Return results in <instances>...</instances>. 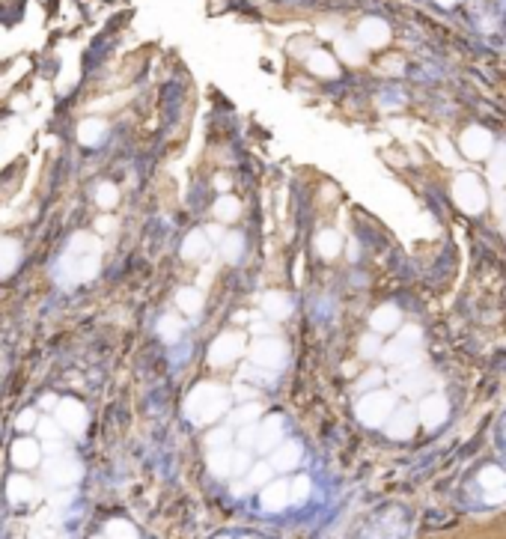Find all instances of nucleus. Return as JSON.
Segmentation results:
<instances>
[{
  "mask_svg": "<svg viewBox=\"0 0 506 539\" xmlns=\"http://www.w3.org/2000/svg\"><path fill=\"white\" fill-rule=\"evenodd\" d=\"M96 274H98V242L89 232L72 235L69 251L57 263V280L63 286H77L93 280Z\"/></svg>",
  "mask_w": 506,
  "mask_h": 539,
  "instance_id": "obj_1",
  "label": "nucleus"
},
{
  "mask_svg": "<svg viewBox=\"0 0 506 539\" xmlns=\"http://www.w3.org/2000/svg\"><path fill=\"white\" fill-rule=\"evenodd\" d=\"M223 408H227V390L218 387V385H200V387H194V394L188 399L191 420H197V423L211 420Z\"/></svg>",
  "mask_w": 506,
  "mask_h": 539,
  "instance_id": "obj_2",
  "label": "nucleus"
},
{
  "mask_svg": "<svg viewBox=\"0 0 506 539\" xmlns=\"http://www.w3.org/2000/svg\"><path fill=\"white\" fill-rule=\"evenodd\" d=\"M453 197H456L459 209H465L468 215H477V212L486 209V191H482L479 179H477V176H470V173H462V176L456 179Z\"/></svg>",
  "mask_w": 506,
  "mask_h": 539,
  "instance_id": "obj_3",
  "label": "nucleus"
},
{
  "mask_svg": "<svg viewBox=\"0 0 506 539\" xmlns=\"http://www.w3.org/2000/svg\"><path fill=\"white\" fill-rule=\"evenodd\" d=\"M286 361V346L280 337H260L253 343V364L265 369H280Z\"/></svg>",
  "mask_w": 506,
  "mask_h": 539,
  "instance_id": "obj_4",
  "label": "nucleus"
},
{
  "mask_svg": "<svg viewBox=\"0 0 506 539\" xmlns=\"http://www.w3.org/2000/svg\"><path fill=\"white\" fill-rule=\"evenodd\" d=\"M390 411H393V399H390V394H381V390L366 394L361 402H357V418H361L364 423H369V426L385 423V418Z\"/></svg>",
  "mask_w": 506,
  "mask_h": 539,
  "instance_id": "obj_5",
  "label": "nucleus"
},
{
  "mask_svg": "<svg viewBox=\"0 0 506 539\" xmlns=\"http://www.w3.org/2000/svg\"><path fill=\"white\" fill-rule=\"evenodd\" d=\"M241 349H244V337L235 334V331H227V334H221L218 340L211 343L209 361L215 364V367H227V364H232L235 357L241 355Z\"/></svg>",
  "mask_w": 506,
  "mask_h": 539,
  "instance_id": "obj_6",
  "label": "nucleus"
},
{
  "mask_svg": "<svg viewBox=\"0 0 506 539\" xmlns=\"http://www.w3.org/2000/svg\"><path fill=\"white\" fill-rule=\"evenodd\" d=\"M357 42L366 45V48H381V45L390 42V27L381 18H364L361 27H357Z\"/></svg>",
  "mask_w": 506,
  "mask_h": 539,
  "instance_id": "obj_7",
  "label": "nucleus"
},
{
  "mask_svg": "<svg viewBox=\"0 0 506 539\" xmlns=\"http://www.w3.org/2000/svg\"><path fill=\"white\" fill-rule=\"evenodd\" d=\"M462 152L468 158H486L491 152V134L486 128H468L462 134Z\"/></svg>",
  "mask_w": 506,
  "mask_h": 539,
  "instance_id": "obj_8",
  "label": "nucleus"
},
{
  "mask_svg": "<svg viewBox=\"0 0 506 539\" xmlns=\"http://www.w3.org/2000/svg\"><path fill=\"white\" fill-rule=\"evenodd\" d=\"M402 322V313L396 304H381L378 310H373V316H369V325H373L375 334H390L396 331Z\"/></svg>",
  "mask_w": 506,
  "mask_h": 539,
  "instance_id": "obj_9",
  "label": "nucleus"
},
{
  "mask_svg": "<svg viewBox=\"0 0 506 539\" xmlns=\"http://www.w3.org/2000/svg\"><path fill=\"white\" fill-rule=\"evenodd\" d=\"M479 482H482V489H486L489 503H498V501L506 498V474L500 468H486L479 474Z\"/></svg>",
  "mask_w": 506,
  "mask_h": 539,
  "instance_id": "obj_10",
  "label": "nucleus"
},
{
  "mask_svg": "<svg viewBox=\"0 0 506 539\" xmlns=\"http://www.w3.org/2000/svg\"><path fill=\"white\" fill-rule=\"evenodd\" d=\"M105 138H107V122L105 119H98V117L81 119V126H77V140H81L84 146H98V143H105Z\"/></svg>",
  "mask_w": 506,
  "mask_h": 539,
  "instance_id": "obj_11",
  "label": "nucleus"
},
{
  "mask_svg": "<svg viewBox=\"0 0 506 539\" xmlns=\"http://www.w3.org/2000/svg\"><path fill=\"white\" fill-rule=\"evenodd\" d=\"M209 235L206 232H200V230H194V232H188L185 235V242H182V256L188 263H202L209 256Z\"/></svg>",
  "mask_w": 506,
  "mask_h": 539,
  "instance_id": "obj_12",
  "label": "nucleus"
},
{
  "mask_svg": "<svg viewBox=\"0 0 506 539\" xmlns=\"http://www.w3.org/2000/svg\"><path fill=\"white\" fill-rule=\"evenodd\" d=\"M21 263V244L15 239L3 235L0 239V277H9Z\"/></svg>",
  "mask_w": 506,
  "mask_h": 539,
  "instance_id": "obj_13",
  "label": "nucleus"
},
{
  "mask_svg": "<svg viewBox=\"0 0 506 539\" xmlns=\"http://www.w3.org/2000/svg\"><path fill=\"white\" fill-rule=\"evenodd\" d=\"M262 313L268 319H286L292 313V301L283 292H265L262 295Z\"/></svg>",
  "mask_w": 506,
  "mask_h": 539,
  "instance_id": "obj_14",
  "label": "nucleus"
},
{
  "mask_svg": "<svg viewBox=\"0 0 506 539\" xmlns=\"http://www.w3.org/2000/svg\"><path fill=\"white\" fill-rule=\"evenodd\" d=\"M176 304H179V310H182L185 316L197 319L202 313V292L197 286H182L176 292Z\"/></svg>",
  "mask_w": 506,
  "mask_h": 539,
  "instance_id": "obj_15",
  "label": "nucleus"
},
{
  "mask_svg": "<svg viewBox=\"0 0 506 539\" xmlns=\"http://www.w3.org/2000/svg\"><path fill=\"white\" fill-rule=\"evenodd\" d=\"M447 418V399L444 397H429V399H423V406H420V420L426 426H438V423H444Z\"/></svg>",
  "mask_w": 506,
  "mask_h": 539,
  "instance_id": "obj_16",
  "label": "nucleus"
},
{
  "mask_svg": "<svg viewBox=\"0 0 506 539\" xmlns=\"http://www.w3.org/2000/svg\"><path fill=\"white\" fill-rule=\"evenodd\" d=\"M307 66H310V72L319 75V77H334L336 75V60L328 51H313L307 57Z\"/></svg>",
  "mask_w": 506,
  "mask_h": 539,
  "instance_id": "obj_17",
  "label": "nucleus"
},
{
  "mask_svg": "<svg viewBox=\"0 0 506 539\" xmlns=\"http://www.w3.org/2000/svg\"><path fill=\"white\" fill-rule=\"evenodd\" d=\"M244 253V235L241 232H227L221 239V256L227 263H239Z\"/></svg>",
  "mask_w": 506,
  "mask_h": 539,
  "instance_id": "obj_18",
  "label": "nucleus"
},
{
  "mask_svg": "<svg viewBox=\"0 0 506 539\" xmlns=\"http://www.w3.org/2000/svg\"><path fill=\"white\" fill-rule=\"evenodd\" d=\"M60 420L69 426V429H84V423H87L84 406H77L75 399H66L63 406H60Z\"/></svg>",
  "mask_w": 506,
  "mask_h": 539,
  "instance_id": "obj_19",
  "label": "nucleus"
},
{
  "mask_svg": "<svg viewBox=\"0 0 506 539\" xmlns=\"http://www.w3.org/2000/svg\"><path fill=\"white\" fill-rule=\"evenodd\" d=\"M387 432L393 438H408L414 432V411H408V408L396 411V414H393V420L387 423Z\"/></svg>",
  "mask_w": 506,
  "mask_h": 539,
  "instance_id": "obj_20",
  "label": "nucleus"
},
{
  "mask_svg": "<svg viewBox=\"0 0 506 539\" xmlns=\"http://www.w3.org/2000/svg\"><path fill=\"white\" fill-rule=\"evenodd\" d=\"M316 248H319V253L325 256V260H334V256L340 253V248H343L340 232H336V230H325V232H319V235H316Z\"/></svg>",
  "mask_w": 506,
  "mask_h": 539,
  "instance_id": "obj_21",
  "label": "nucleus"
},
{
  "mask_svg": "<svg viewBox=\"0 0 506 539\" xmlns=\"http://www.w3.org/2000/svg\"><path fill=\"white\" fill-rule=\"evenodd\" d=\"M158 337L164 343H179V337H182V322L176 316H161L158 319Z\"/></svg>",
  "mask_w": 506,
  "mask_h": 539,
  "instance_id": "obj_22",
  "label": "nucleus"
},
{
  "mask_svg": "<svg viewBox=\"0 0 506 539\" xmlns=\"http://www.w3.org/2000/svg\"><path fill=\"white\" fill-rule=\"evenodd\" d=\"M117 200H119V191H117L114 182H101V185H96V203H98L101 209H114V206H117Z\"/></svg>",
  "mask_w": 506,
  "mask_h": 539,
  "instance_id": "obj_23",
  "label": "nucleus"
},
{
  "mask_svg": "<svg viewBox=\"0 0 506 539\" xmlns=\"http://www.w3.org/2000/svg\"><path fill=\"white\" fill-rule=\"evenodd\" d=\"M239 212H241V206H239V200H232V197H221L215 203V218L218 221H235L239 218Z\"/></svg>",
  "mask_w": 506,
  "mask_h": 539,
  "instance_id": "obj_24",
  "label": "nucleus"
},
{
  "mask_svg": "<svg viewBox=\"0 0 506 539\" xmlns=\"http://www.w3.org/2000/svg\"><path fill=\"white\" fill-rule=\"evenodd\" d=\"M336 51H340V57L348 60V63H361L364 60V51H361V42H352V39H340L336 42Z\"/></svg>",
  "mask_w": 506,
  "mask_h": 539,
  "instance_id": "obj_25",
  "label": "nucleus"
},
{
  "mask_svg": "<svg viewBox=\"0 0 506 539\" xmlns=\"http://www.w3.org/2000/svg\"><path fill=\"white\" fill-rule=\"evenodd\" d=\"M489 176H491V182H494V185H506V149H500V152L491 158Z\"/></svg>",
  "mask_w": 506,
  "mask_h": 539,
  "instance_id": "obj_26",
  "label": "nucleus"
},
{
  "mask_svg": "<svg viewBox=\"0 0 506 539\" xmlns=\"http://www.w3.org/2000/svg\"><path fill=\"white\" fill-rule=\"evenodd\" d=\"M289 501V492L283 489V486H271L262 495V503H265V510H280L283 507V503Z\"/></svg>",
  "mask_w": 506,
  "mask_h": 539,
  "instance_id": "obj_27",
  "label": "nucleus"
},
{
  "mask_svg": "<svg viewBox=\"0 0 506 539\" xmlns=\"http://www.w3.org/2000/svg\"><path fill=\"white\" fill-rule=\"evenodd\" d=\"M13 456H15V462H18V465H33V462H36V444L18 441V444H15V450H13Z\"/></svg>",
  "mask_w": 506,
  "mask_h": 539,
  "instance_id": "obj_28",
  "label": "nucleus"
},
{
  "mask_svg": "<svg viewBox=\"0 0 506 539\" xmlns=\"http://www.w3.org/2000/svg\"><path fill=\"white\" fill-rule=\"evenodd\" d=\"M277 438H280V418H271L262 429V447H271Z\"/></svg>",
  "mask_w": 506,
  "mask_h": 539,
  "instance_id": "obj_29",
  "label": "nucleus"
},
{
  "mask_svg": "<svg viewBox=\"0 0 506 539\" xmlns=\"http://www.w3.org/2000/svg\"><path fill=\"white\" fill-rule=\"evenodd\" d=\"M298 462V447L295 444H289V447H283V450L277 453V468H292Z\"/></svg>",
  "mask_w": 506,
  "mask_h": 539,
  "instance_id": "obj_30",
  "label": "nucleus"
},
{
  "mask_svg": "<svg viewBox=\"0 0 506 539\" xmlns=\"http://www.w3.org/2000/svg\"><path fill=\"white\" fill-rule=\"evenodd\" d=\"M54 474V480H69L77 474V465H69V462H57L54 468H48V477Z\"/></svg>",
  "mask_w": 506,
  "mask_h": 539,
  "instance_id": "obj_31",
  "label": "nucleus"
},
{
  "mask_svg": "<svg viewBox=\"0 0 506 539\" xmlns=\"http://www.w3.org/2000/svg\"><path fill=\"white\" fill-rule=\"evenodd\" d=\"M378 352H381L378 337H375V334H366L364 340H361V355H364V357H375Z\"/></svg>",
  "mask_w": 506,
  "mask_h": 539,
  "instance_id": "obj_32",
  "label": "nucleus"
},
{
  "mask_svg": "<svg viewBox=\"0 0 506 539\" xmlns=\"http://www.w3.org/2000/svg\"><path fill=\"white\" fill-rule=\"evenodd\" d=\"M426 385H429V378H426V376H411V378L402 381V390H405V394H420Z\"/></svg>",
  "mask_w": 506,
  "mask_h": 539,
  "instance_id": "obj_33",
  "label": "nucleus"
},
{
  "mask_svg": "<svg viewBox=\"0 0 506 539\" xmlns=\"http://www.w3.org/2000/svg\"><path fill=\"white\" fill-rule=\"evenodd\" d=\"M72 72L77 75V66H72V60H69V63H66V69H63V75H60V84H57L60 93H66V89L72 87Z\"/></svg>",
  "mask_w": 506,
  "mask_h": 539,
  "instance_id": "obj_34",
  "label": "nucleus"
},
{
  "mask_svg": "<svg viewBox=\"0 0 506 539\" xmlns=\"http://www.w3.org/2000/svg\"><path fill=\"white\" fill-rule=\"evenodd\" d=\"M110 533H114V539H134L128 524H110Z\"/></svg>",
  "mask_w": 506,
  "mask_h": 539,
  "instance_id": "obj_35",
  "label": "nucleus"
},
{
  "mask_svg": "<svg viewBox=\"0 0 506 539\" xmlns=\"http://www.w3.org/2000/svg\"><path fill=\"white\" fill-rule=\"evenodd\" d=\"M27 492V482L24 480H13V498H24Z\"/></svg>",
  "mask_w": 506,
  "mask_h": 539,
  "instance_id": "obj_36",
  "label": "nucleus"
},
{
  "mask_svg": "<svg viewBox=\"0 0 506 539\" xmlns=\"http://www.w3.org/2000/svg\"><path fill=\"white\" fill-rule=\"evenodd\" d=\"M378 381H381V373H369V376L361 381V390H364V387H373V385H378Z\"/></svg>",
  "mask_w": 506,
  "mask_h": 539,
  "instance_id": "obj_37",
  "label": "nucleus"
},
{
  "mask_svg": "<svg viewBox=\"0 0 506 539\" xmlns=\"http://www.w3.org/2000/svg\"><path fill=\"white\" fill-rule=\"evenodd\" d=\"M114 230V218H98V232H110Z\"/></svg>",
  "mask_w": 506,
  "mask_h": 539,
  "instance_id": "obj_38",
  "label": "nucleus"
},
{
  "mask_svg": "<svg viewBox=\"0 0 506 539\" xmlns=\"http://www.w3.org/2000/svg\"><path fill=\"white\" fill-rule=\"evenodd\" d=\"M256 411H260V408H256V406H247V408H241V411H239V420H251V418H253Z\"/></svg>",
  "mask_w": 506,
  "mask_h": 539,
  "instance_id": "obj_39",
  "label": "nucleus"
},
{
  "mask_svg": "<svg viewBox=\"0 0 506 539\" xmlns=\"http://www.w3.org/2000/svg\"><path fill=\"white\" fill-rule=\"evenodd\" d=\"M18 426H21V429H27V426H33V411H24V418L18 420Z\"/></svg>",
  "mask_w": 506,
  "mask_h": 539,
  "instance_id": "obj_40",
  "label": "nucleus"
},
{
  "mask_svg": "<svg viewBox=\"0 0 506 539\" xmlns=\"http://www.w3.org/2000/svg\"><path fill=\"white\" fill-rule=\"evenodd\" d=\"M215 188H218V191H227V188H230V179H227V176H218V179H215Z\"/></svg>",
  "mask_w": 506,
  "mask_h": 539,
  "instance_id": "obj_41",
  "label": "nucleus"
},
{
  "mask_svg": "<svg viewBox=\"0 0 506 539\" xmlns=\"http://www.w3.org/2000/svg\"><path fill=\"white\" fill-rule=\"evenodd\" d=\"M206 235H211V239H223V232H221V227H218V223H211Z\"/></svg>",
  "mask_w": 506,
  "mask_h": 539,
  "instance_id": "obj_42",
  "label": "nucleus"
},
{
  "mask_svg": "<svg viewBox=\"0 0 506 539\" xmlns=\"http://www.w3.org/2000/svg\"><path fill=\"white\" fill-rule=\"evenodd\" d=\"M441 6H453V3H459V0H438Z\"/></svg>",
  "mask_w": 506,
  "mask_h": 539,
  "instance_id": "obj_43",
  "label": "nucleus"
}]
</instances>
